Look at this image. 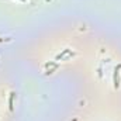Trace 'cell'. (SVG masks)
<instances>
[{"label": "cell", "instance_id": "cell-1", "mask_svg": "<svg viewBox=\"0 0 121 121\" xmlns=\"http://www.w3.org/2000/svg\"><path fill=\"white\" fill-rule=\"evenodd\" d=\"M120 68L121 66H117L116 70H114V86H116V87L120 86V78H118V75H120Z\"/></svg>", "mask_w": 121, "mask_h": 121}, {"label": "cell", "instance_id": "cell-2", "mask_svg": "<svg viewBox=\"0 0 121 121\" xmlns=\"http://www.w3.org/2000/svg\"><path fill=\"white\" fill-rule=\"evenodd\" d=\"M68 52H69V49H65V51H63L62 54H59V55L56 56V59H62V58H63V56H65V55H66Z\"/></svg>", "mask_w": 121, "mask_h": 121}, {"label": "cell", "instance_id": "cell-3", "mask_svg": "<svg viewBox=\"0 0 121 121\" xmlns=\"http://www.w3.org/2000/svg\"><path fill=\"white\" fill-rule=\"evenodd\" d=\"M13 99H14V93H11V96H10V100H9V104H10V110H13Z\"/></svg>", "mask_w": 121, "mask_h": 121}, {"label": "cell", "instance_id": "cell-4", "mask_svg": "<svg viewBox=\"0 0 121 121\" xmlns=\"http://www.w3.org/2000/svg\"><path fill=\"white\" fill-rule=\"evenodd\" d=\"M3 41H4V39H1V38H0V42H3Z\"/></svg>", "mask_w": 121, "mask_h": 121}]
</instances>
